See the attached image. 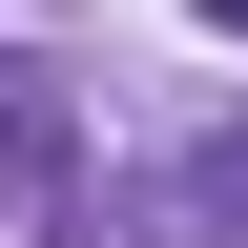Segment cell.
I'll return each mask as SVG.
<instances>
[{
    "mask_svg": "<svg viewBox=\"0 0 248 248\" xmlns=\"http://www.w3.org/2000/svg\"><path fill=\"white\" fill-rule=\"evenodd\" d=\"M207 21H248V0H207Z\"/></svg>",
    "mask_w": 248,
    "mask_h": 248,
    "instance_id": "7a4b0ae2",
    "label": "cell"
},
{
    "mask_svg": "<svg viewBox=\"0 0 248 248\" xmlns=\"http://www.w3.org/2000/svg\"><path fill=\"white\" fill-rule=\"evenodd\" d=\"M186 228H207V248H248V124H207V145H186Z\"/></svg>",
    "mask_w": 248,
    "mask_h": 248,
    "instance_id": "6da1fadb",
    "label": "cell"
}]
</instances>
